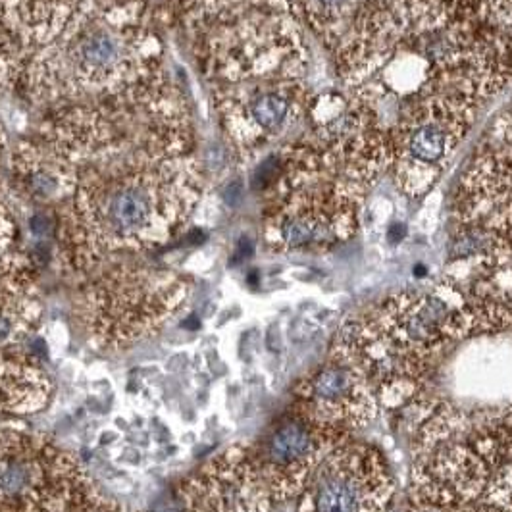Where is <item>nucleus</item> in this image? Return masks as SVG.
<instances>
[{"instance_id":"f257e3e1","label":"nucleus","mask_w":512,"mask_h":512,"mask_svg":"<svg viewBox=\"0 0 512 512\" xmlns=\"http://www.w3.org/2000/svg\"><path fill=\"white\" fill-rule=\"evenodd\" d=\"M189 151V120L166 118L87 158L58 226L66 260L87 272L106 256L166 243L203 191Z\"/></svg>"},{"instance_id":"f03ea898","label":"nucleus","mask_w":512,"mask_h":512,"mask_svg":"<svg viewBox=\"0 0 512 512\" xmlns=\"http://www.w3.org/2000/svg\"><path fill=\"white\" fill-rule=\"evenodd\" d=\"M0 83L35 101L154 103L174 93L145 0H79L49 41L0 58Z\"/></svg>"},{"instance_id":"7ed1b4c3","label":"nucleus","mask_w":512,"mask_h":512,"mask_svg":"<svg viewBox=\"0 0 512 512\" xmlns=\"http://www.w3.org/2000/svg\"><path fill=\"white\" fill-rule=\"evenodd\" d=\"M486 330H501L495 297L441 283L428 293L389 297L343 326L335 341L359 362L378 401L397 407L420 389L449 343Z\"/></svg>"},{"instance_id":"20e7f679","label":"nucleus","mask_w":512,"mask_h":512,"mask_svg":"<svg viewBox=\"0 0 512 512\" xmlns=\"http://www.w3.org/2000/svg\"><path fill=\"white\" fill-rule=\"evenodd\" d=\"M412 501L512 512V409L439 407L414 441Z\"/></svg>"},{"instance_id":"39448f33","label":"nucleus","mask_w":512,"mask_h":512,"mask_svg":"<svg viewBox=\"0 0 512 512\" xmlns=\"http://www.w3.org/2000/svg\"><path fill=\"white\" fill-rule=\"evenodd\" d=\"M189 299L178 274L147 266H118L91 283L76 318L93 347L120 351L166 326Z\"/></svg>"},{"instance_id":"423d86ee","label":"nucleus","mask_w":512,"mask_h":512,"mask_svg":"<svg viewBox=\"0 0 512 512\" xmlns=\"http://www.w3.org/2000/svg\"><path fill=\"white\" fill-rule=\"evenodd\" d=\"M108 501L51 439L0 428V512H104Z\"/></svg>"},{"instance_id":"0eeeda50","label":"nucleus","mask_w":512,"mask_h":512,"mask_svg":"<svg viewBox=\"0 0 512 512\" xmlns=\"http://www.w3.org/2000/svg\"><path fill=\"white\" fill-rule=\"evenodd\" d=\"M480 97L441 85H426L403 108L391 137V170L412 199L426 195L445 174L453 154L472 128Z\"/></svg>"},{"instance_id":"6e6552de","label":"nucleus","mask_w":512,"mask_h":512,"mask_svg":"<svg viewBox=\"0 0 512 512\" xmlns=\"http://www.w3.org/2000/svg\"><path fill=\"white\" fill-rule=\"evenodd\" d=\"M345 436V432L320 424L297 405L276 418L251 447L274 503L299 497L318 464L345 443Z\"/></svg>"},{"instance_id":"1a4fd4ad","label":"nucleus","mask_w":512,"mask_h":512,"mask_svg":"<svg viewBox=\"0 0 512 512\" xmlns=\"http://www.w3.org/2000/svg\"><path fill=\"white\" fill-rule=\"evenodd\" d=\"M393 491L384 457L370 445L345 441L314 470L299 512H385Z\"/></svg>"},{"instance_id":"9d476101","label":"nucleus","mask_w":512,"mask_h":512,"mask_svg":"<svg viewBox=\"0 0 512 512\" xmlns=\"http://www.w3.org/2000/svg\"><path fill=\"white\" fill-rule=\"evenodd\" d=\"M297 407L333 430L349 434L370 424L378 395L355 357L335 341L330 359L295 387Z\"/></svg>"},{"instance_id":"9b49d317","label":"nucleus","mask_w":512,"mask_h":512,"mask_svg":"<svg viewBox=\"0 0 512 512\" xmlns=\"http://www.w3.org/2000/svg\"><path fill=\"white\" fill-rule=\"evenodd\" d=\"M181 512H270L274 499L249 445H233L176 489Z\"/></svg>"},{"instance_id":"f8f14e48","label":"nucleus","mask_w":512,"mask_h":512,"mask_svg":"<svg viewBox=\"0 0 512 512\" xmlns=\"http://www.w3.org/2000/svg\"><path fill=\"white\" fill-rule=\"evenodd\" d=\"M41 297L26 256L0 258V351L24 343L41 322Z\"/></svg>"},{"instance_id":"ddd939ff","label":"nucleus","mask_w":512,"mask_h":512,"mask_svg":"<svg viewBox=\"0 0 512 512\" xmlns=\"http://www.w3.org/2000/svg\"><path fill=\"white\" fill-rule=\"evenodd\" d=\"M51 378L27 357L0 351V414H33L51 397Z\"/></svg>"},{"instance_id":"4468645a","label":"nucleus","mask_w":512,"mask_h":512,"mask_svg":"<svg viewBox=\"0 0 512 512\" xmlns=\"http://www.w3.org/2000/svg\"><path fill=\"white\" fill-rule=\"evenodd\" d=\"M409 512H501L484 505H428V503H416L412 501V507Z\"/></svg>"},{"instance_id":"2eb2a0df","label":"nucleus","mask_w":512,"mask_h":512,"mask_svg":"<svg viewBox=\"0 0 512 512\" xmlns=\"http://www.w3.org/2000/svg\"><path fill=\"white\" fill-rule=\"evenodd\" d=\"M489 8L497 24L505 29L512 39V0H489Z\"/></svg>"},{"instance_id":"dca6fc26","label":"nucleus","mask_w":512,"mask_h":512,"mask_svg":"<svg viewBox=\"0 0 512 512\" xmlns=\"http://www.w3.org/2000/svg\"><path fill=\"white\" fill-rule=\"evenodd\" d=\"M499 299L505 310V320H507V328H512V285L507 291H499Z\"/></svg>"},{"instance_id":"f3484780","label":"nucleus","mask_w":512,"mask_h":512,"mask_svg":"<svg viewBox=\"0 0 512 512\" xmlns=\"http://www.w3.org/2000/svg\"><path fill=\"white\" fill-rule=\"evenodd\" d=\"M6 147V133H4V129L0 126V151Z\"/></svg>"},{"instance_id":"a211bd4d","label":"nucleus","mask_w":512,"mask_h":512,"mask_svg":"<svg viewBox=\"0 0 512 512\" xmlns=\"http://www.w3.org/2000/svg\"><path fill=\"white\" fill-rule=\"evenodd\" d=\"M0 199H2V181H0ZM2 205V203H0Z\"/></svg>"}]
</instances>
